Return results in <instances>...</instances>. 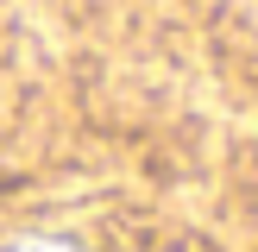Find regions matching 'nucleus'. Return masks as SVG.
I'll return each instance as SVG.
<instances>
[{"mask_svg": "<svg viewBox=\"0 0 258 252\" xmlns=\"http://www.w3.org/2000/svg\"><path fill=\"white\" fill-rule=\"evenodd\" d=\"M13 252H70V246H63V239H19Z\"/></svg>", "mask_w": 258, "mask_h": 252, "instance_id": "nucleus-1", "label": "nucleus"}]
</instances>
